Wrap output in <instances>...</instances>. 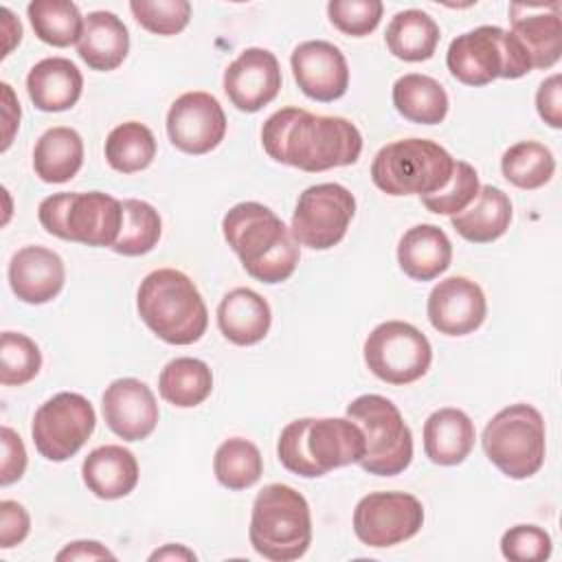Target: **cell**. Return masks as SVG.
<instances>
[{
  "instance_id": "obj_20",
  "label": "cell",
  "mask_w": 562,
  "mask_h": 562,
  "mask_svg": "<svg viewBox=\"0 0 562 562\" xmlns=\"http://www.w3.org/2000/svg\"><path fill=\"white\" fill-rule=\"evenodd\" d=\"M64 279L61 257L44 246H24L9 261V285L20 301L31 305L53 301L61 292Z\"/></svg>"
},
{
  "instance_id": "obj_45",
  "label": "cell",
  "mask_w": 562,
  "mask_h": 562,
  "mask_svg": "<svg viewBox=\"0 0 562 562\" xmlns=\"http://www.w3.org/2000/svg\"><path fill=\"white\" fill-rule=\"evenodd\" d=\"M560 75L544 79L536 92V110L540 119L551 127H562V99H560Z\"/></svg>"
},
{
  "instance_id": "obj_6",
  "label": "cell",
  "mask_w": 562,
  "mask_h": 562,
  "mask_svg": "<svg viewBox=\"0 0 562 562\" xmlns=\"http://www.w3.org/2000/svg\"><path fill=\"white\" fill-rule=\"evenodd\" d=\"M452 167L454 158L439 143L404 138L375 154L371 180L389 195H428L448 184Z\"/></svg>"
},
{
  "instance_id": "obj_49",
  "label": "cell",
  "mask_w": 562,
  "mask_h": 562,
  "mask_svg": "<svg viewBox=\"0 0 562 562\" xmlns=\"http://www.w3.org/2000/svg\"><path fill=\"white\" fill-rule=\"evenodd\" d=\"M0 13L4 15V33H7V37H9V44H7V48H4V55H9V50L13 48V44L20 42V37H22V26H20V20H15V15H13L7 7H4ZM4 55H2V57H4Z\"/></svg>"
},
{
  "instance_id": "obj_32",
  "label": "cell",
  "mask_w": 562,
  "mask_h": 562,
  "mask_svg": "<svg viewBox=\"0 0 562 562\" xmlns=\"http://www.w3.org/2000/svg\"><path fill=\"white\" fill-rule=\"evenodd\" d=\"M158 391L171 406L193 408L211 395L213 373L209 364L198 358H176L160 371Z\"/></svg>"
},
{
  "instance_id": "obj_37",
  "label": "cell",
  "mask_w": 562,
  "mask_h": 562,
  "mask_svg": "<svg viewBox=\"0 0 562 562\" xmlns=\"http://www.w3.org/2000/svg\"><path fill=\"white\" fill-rule=\"evenodd\" d=\"M121 204H123V224L116 241L112 244V250L125 257H138L154 250L162 233V222L158 211L149 202H143L136 198L123 200Z\"/></svg>"
},
{
  "instance_id": "obj_2",
  "label": "cell",
  "mask_w": 562,
  "mask_h": 562,
  "mask_svg": "<svg viewBox=\"0 0 562 562\" xmlns=\"http://www.w3.org/2000/svg\"><path fill=\"white\" fill-rule=\"evenodd\" d=\"M222 233L244 270L261 283H281L299 263V244L281 217L259 202H239L222 220Z\"/></svg>"
},
{
  "instance_id": "obj_18",
  "label": "cell",
  "mask_w": 562,
  "mask_h": 562,
  "mask_svg": "<svg viewBox=\"0 0 562 562\" xmlns=\"http://www.w3.org/2000/svg\"><path fill=\"white\" fill-rule=\"evenodd\" d=\"M294 81L314 101H336L349 88L347 59L338 46L325 40L299 44L290 57Z\"/></svg>"
},
{
  "instance_id": "obj_16",
  "label": "cell",
  "mask_w": 562,
  "mask_h": 562,
  "mask_svg": "<svg viewBox=\"0 0 562 562\" xmlns=\"http://www.w3.org/2000/svg\"><path fill=\"white\" fill-rule=\"evenodd\" d=\"M281 90V68L266 48H246L224 70V92L241 112H257Z\"/></svg>"
},
{
  "instance_id": "obj_44",
  "label": "cell",
  "mask_w": 562,
  "mask_h": 562,
  "mask_svg": "<svg viewBox=\"0 0 562 562\" xmlns=\"http://www.w3.org/2000/svg\"><path fill=\"white\" fill-rule=\"evenodd\" d=\"M26 470V450L15 430L9 426H2V470H0V483L11 485L22 479Z\"/></svg>"
},
{
  "instance_id": "obj_9",
  "label": "cell",
  "mask_w": 562,
  "mask_h": 562,
  "mask_svg": "<svg viewBox=\"0 0 562 562\" xmlns=\"http://www.w3.org/2000/svg\"><path fill=\"white\" fill-rule=\"evenodd\" d=\"M481 443L505 476L529 479L544 463V419L531 404H509L487 422Z\"/></svg>"
},
{
  "instance_id": "obj_26",
  "label": "cell",
  "mask_w": 562,
  "mask_h": 562,
  "mask_svg": "<svg viewBox=\"0 0 562 562\" xmlns=\"http://www.w3.org/2000/svg\"><path fill=\"white\" fill-rule=\"evenodd\" d=\"M130 50V33L112 11H92L83 18V31L77 42L79 57L92 70H114Z\"/></svg>"
},
{
  "instance_id": "obj_14",
  "label": "cell",
  "mask_w": 562,
  "mask_h": 562,
  "mask_svg": "<svg viewBox=\"0 0 562 562\" xmlns=\"http://www.w3.org/2000/svg\"><path fill=\"white\" fill-rule=\"evenodd\" d=\"M424 525L422 503L406 492H371L353 509L358 540L373 549L395 547L413 538Z\"/></svg>"
},
{
  "instance_id": "obj_31",
  "label": "cell",
  "mask_w": 562,
  "mask_h": 562,
  "mask_svg": "<svg viewBox=\"0 0 562 562\" xmlns=\"http://www.w3.org/2000/svg\"><path fill=\"white\" fill-rule=\"evenodd\" d=\"M439 37L437 22L419 9L395 13L384 33L389 50L404 61L430 59L437 50Z\"/></svg>"
},
{
  "instance_id": "obj_4",
  "label": "cell",
  "mask_w": 562,
  "mask_h": 562,
  "mask_svg": "<svg viewBox=\"0 0 562 562\" xmlns=\"http://www.w3.org/2000/svg\"><path fill=\"white\" fill-rule=\"evenodd\" d=\"M136 310L143 323L169 345H193L209 325V312L195 283L173 268L154 270L140 281Z\"/></svg>"
},
{
  "instance_id": "obj_11",
  "label": "cell",
  "mask_w": 562,
  "mask_h": 562,
  "mask_svg": "<svg viewBox=\"0 0 562 562\" xmlns=\"http://www.w3.org/2000/svg\"><path fill=\"white\" fill-rule=\"evenodd\" d=\"M364 362L382 382L402 386L426 375L432 362V347L415 325L386 321L367 336Z\"/></svg>"
},
{
  "instance_id": "obj_1",
  "label": "cell",
  "mask_w": 562,
  "mask_h": 562,
  "mask_svg": "<svg viewBox=\"0 0 562 562\" xmlns=\"http://www.w3.org/2000/svg\"><path fill=\"white\" fill-rule=\"evenodd\" d=\"M261 145L272 160L316 173L353 165L362 151V136L342 116L281 108L266 119Z\"/></svg>"
},
{
  "instance_id": "obj_34",
  "label": "cell",
  "mask_w": 562,
  "mask_h": 562,
  "mask_svg": "<svg viewBox=\"0 0 562 562\" xmlns=\"http://www.w3.org/2000/svg\"><path fill=\"white\" fill-rule=\"evenodd\" d=\"M156 156V138L151 130L138 121L116 125L105 138V160L114 171L136 173L151 165Z\"/></svg>"
},
{
  "instance_id": "obj_42",
  "label": "cell",
  "mask_w": 562,
  "mask_h": 562,
  "mask_svg": "<svg viewBox=\"0 0 562 562\" xmlns=\"http://www.w3.org/2000/svg\"><path fill=\"white\" fill-rule=\"evenodd\" d=\"M501 553L514 562H540L551 555V536L538 525L509 527L501 538Z\"/></svg>"
},
{
  "instance_id": "obj_38",
  "label": "cell",
  "mask_w": 562,
  "mask_h": 562,
  "mask_svg": "<svg viewBox=\"0 0 562 562\" xmlns=\"http://www.w3.org/2000/svg\"><path fill=\"white\" fill-rule=\"evenodd\" d=\"M42 367V351L24 334L2 331L0 336V382L4 386H22L31 382Z\"/></svg>"
},
{
  "instance_id": "obj_36",
  "label": "cell",
  "mask_w": 562,
  "mask_h": 562,
  "mask_svg": "<svg viewBox=\"0 0 562 562\" xmlns=\"http://www.w3.org/2000/svg\"><path fill=\"white\" fill-rule=\"evenodd\" d=\"M215 479L228 490H246L255 485L263 474V461L259 448L241 437L220 443L213 457Z\"/></svg>"
},
{
  "instance_id": "obj_17",
  "label": "cell",
  "mask_w": 562,
  "mask_h": 562,
  "mask_svg": "<svg viewBox=\"0 0 562 562\" xmlns=\"http://www.w3.org/2000/svg\"><path fill=\"white\" fill-rule=\"evenodd\" d=\"M428 321L446 336H465L479 329L487 314L485 294L468 277H448L428 294Z\"/></svg>"
},
{
  "instance_id": "obj_8",
  "label": "cell",
  "mask_w": 562,
  "mask_h": 562,
  "mask_svg": "<svg viewBox=\"0 0 562 562\" xmlns=\"http://www.w3.org/2000/svg\"><path fill=\"white\" fill-rule=\"evenodd\" d=\"M37 217L44 231L59 239L112 248L121 233L123 204L103 191H64L44 198Z\"/></svg>"
},
{
  "instance_id": "obj_10",
  "label": "cell",
  "mask_w": 562,
  "mask_h": 562,
  "mask_svg": "<svg viewBox=\"0 0 562 562\" xmlns=\"http://www.w3.org/2000/svg\"><path fill=\"white\" fill-rule=\"evenodd\" d=\"M347 417L362 428L367 452L360 465L369 474L395 476L413 461V435L400 408L384 395L367 393L347 404Z\"/></svg>"
},
{
  "instance_id": "obj_21",
  "label": "cell",
  "mask_w": 562,
  "mask_h": 562,
  "mask_svg": "<svg viewBox=\"0 0 562 562\" xmlns=\"http://www.w3.org/2000/svg\"><path fill=\"white\" fill-rule=\"evenodd\" d=\"M512 33L529 55L531 68H551L562 53L560 4H512Z\"/></svg>"
},
{
  "instance_id": "obj_33",
  "label": "cell",
  "mask_w": 562,
  "mask_h": 562,
  "mask_svg": "<svg viewBox=\"0 0 562 562\" xmlns=\"http://www.w3.org/2000/svg\"><path fill=\"white\" fill-rule=\"evenodd\" d=\"M35 35L50 46L66 48L79 42L83 31V18L79 7L68 0H33L26 7Z\"/></svg>"
},
{
  "instance_id": "obj_41",
  "label": "cell",
  "mask_w": 562,
  "mask_h": 562,
  "mask_svg": "<svg viewBox=\"0 0 562 562\" xmlns=\"http://www.w3.org/2000/svg\"><path fill=\"white\" fill-rule=\"evenodd\" d=\"M384 4L380 0H331L327 4L329 22L345 35L364 37L382 18Z\"/></svg>"
},
{
  "instance_id": "obj_30",
  "label": "cell",
  "mask_w": 562,
  "mask_h": 562,
  "mask_svg": "<svg viewBox=\"0 0 562 562\" xmlns=\"http://www.w3.org/2000/svg\"><path fill=\"white\" fill-rule=\"evenodd\" d=\"M393 105L413 123L437 125L448 114V94L437 79L408 72L393 83Z\"/></svg>"
},
{
  "instance_id": "obj_3",
  "label": "cell",
  "mask_w": 562,
  "mask_h": 562,
  "mask_svg": "<svg viewBox=\"0 0 562 562\" xmlns=\"http://www.w3.org/2000/svg\"><path fill=\"white\" fill-rule=\"evenodd\" d=\"M367 452L362 428L349 417H303L290 422L277 443L279 461L292 474L316 479L334 468L360 463Z\"/></svg>"
},
{
  "instance_id": "obj_22",
  "label": "cell",
  "mask_w": 562,
  "mask_h": 562,
  "mask_svg": "<svg viewBox=\"0 0 562 562\" xmlns=\"http://www.w3.org/2000/svg\"><path fill=\"white\" fill-rule=\"evenodd\" d=\"M83 90L81 70L66 57H46L37 61L26 77V92L42 112L70 110Z\"/></svg>"
},
{
  "instance_id": "obj_27",
  "label": "cell",
  "mask_w": 562,
  "mask_h": 562,
  "mask_svg": "<svg viewBox=\"0 0 562 562\" xmlns=\"http://www.w3.org/2000/svg\"><path fill=\"white\" fill-rule=\"evenodd\" d=\"M474 439V422L459 408H439L424 422V452L437 465L463 463Z\"/></svg>"
},
{
  "instance_id": "obj_39",
  "label": "cell",
  "mask_w": 562,
  "mask_h": 562,
  "mask_svg": "<svg viewBox=\"0 0 562 562\" xmlns=\"http://www.w3.org/2000/svg\"><path fill=\"white\" fill-rule=\"evenodd\" d=\"M481 184L476 169L465 160H454L448 184L435 193L422 195V204L437 215H457L476 198Z\"/></svg>"
},
{
  "instance_id": "obj_48",
  "label": "cell",
  "mask_w": 562,
  "mask_h": 562,
  "mask_svg": "<svg viewBox=\"0 0 562 562\" xmlns=\"http://www.w3.org/2000/svg\"><path fill=\"white\" fill-rule=\"evenodd\" d=\"M149 560H195V553L182 544H167L149 555Z\"/></svg>"
},
{
  "instance_id": "obj_15",
  "label": "cell",
  "mask_w": 562,
  "mask_h": 562,
  "mask_svg": "<svg viewBox=\"0 0 562 562\" xmlns=\"http://www.w3.org/2000/svg\"><path fill=\"white\" fill-rule=\"evenodd\" d=\"M167 134L184 154H209L224 140L226 114L213 94L184 92L167 112Z\"/></svg>"
},
{
  "instance_id": "obj_40",
  "label": "cell",
  "mask_w": 562,
  "mask_h": 562,
  "mask_svg": "<svg viewBox=\"0 0 562 562\" xmlns=\"http://www.w3.org/2000/svg\"><path fill=\"white\" fill-rule=\"evenodd\" d=\"M134 20L149 33L176 35L191 18V4L187 0H132Z\"/></svg>"
},
{
  "instance_id": "obj_29",
  "label": "cell",
  "mask_w": 562,
  "mask_h": 562,
  "mask_svg": "<svg viewBox=\"0 0 562 562\" xmlns=\"http://www.w3.org/2000/svg\"><path fill=\"white\" fill-rule=\"evenodd\" d=\"M83 165V140L72 127L46 130L33 149L35 176L44 182L59 184L77 176Z\"/></svg>"
},
{
  "instance_id": "obj_47",
  "label": "cell",
  "mask_w": 562,
  "mask_h": 562,
  "mask_svg": "<svg viewBox=\"0 0 562 562\" xmlns=\"http://www.w3.org/2000/svg\"><path fill=\"white\" fill-rule=\"evenodd\" d=\"M2 88V103H4V143H2V149H7L11 145V138H13V132L15 127L20 125V103L15 101L13 97V90L9 83H0Z\"/></svg>"
},
{
  "instance_id": "obj_19",
  "label": "cell",
  "mask_w": 562,
  "mask_h": 562,
  "mask_svg": "<svg viewBox=\"0 0 562 562\" xmlns=\"http://www.w3.org/2000/svg\"><path fill=\"white\" fill-rule=\"evenodd\" d=\"M101 411L108 428L123 441L149 437L160 417L151 389L136 378L114 380L101 397Z\"/></svg>"
},
{
  "instance_id": "obj_13",
  "label": "cell",
  "mask_w": 562,
  "mask_h": 562,
  "mask_svg": "<svg viewBox=\"0 0 562 562\" xmlns=\"http://www.w3.org/2000/svg\"><path fill=\"white\" fill-rule=\"evenodd\" d=\"M97 426L92 404L70 391L46 400L33 417L31 435L37 452L48 461H66L79 452Z\"/></svg>"
},
{
  "instance_id": "obj_5",
  "label": "cell",
  "mask_w": 562,
  "mask_h": 562,
  "mask_svg": "<svg viewBox=\"0 0 562 562\" xmlns=\"http://www.w3.org/2000/svg\"><path fill=\"white\" fill-rule=\"evenodd\" d=\"M248 536L252 549L272 562L301 558L312 542V516L305 496L283 483L266 485L255 496Z\"/></svg>"
},
{
  "instance_id": "obj_24",
  "label": "cell",
  "mask_w": 562,
  "mask_h": 562,
  "mask_svg": "<svg viewBox=\"0 0 562 562\" xmlns=\"http://www.w3.org/2000/svg\"><path fill=\"white\" fill-rule=\"evenodd\" d=\"M452 244L435 224H417L408 228L397 244V263L402 272L415 281H432L448 270Z\"/></svg>"
},
{
  "instance_id": "obj_35",
  "label": "cell",
  "mask_w": 562,
  "mask_h": 562,
  "mask_svg": "<svg viewBox=\"0 0 562 562\" xmlns=\"http://www.w3.org/2000/svg\"><path fill=\"white\" fill-rule=\"evenodd\" d=\"M501 171L505 180L518 189H540L551 180L555 160L551 149L542 143L520 140L503 154Z\"/></svg>"
},
{
  "instance_id": "obj_23",
  "label": "cell",
  "mask_w": 562,
  "mask_h": 562,
  "mask_svg": "<svg viewBox=\"0 0 562 562\" xmlns=\"http://www.w3.org/2000/svg\"><path fill=\"white\" fill-rule=\"evenodd\" d=\"M272 323L268 301L250 288H235L217 305V325L226 340L239 347L266 338Z\"/></svg>"
},
{
  "instance_id": "obj_43",
  "label": "cell",
  "mask_w": 562,
  "mask_h": 562,
  "mask_svg": "<svg viewBox=\"0 0 562 562\" xmlns=\"http://www.w3.org/2000/svg\"><path fill=\"white\" fill-rule=\"evenodd\" d=\"M31 529V518L22 503L2 501L0 503V547L11 549L20 544Z\"/></svg>"
},
{
  "instance_id": "obj_25",
  "label": "cell",
  "mask_w": 562,
  "mask_h": 562,
  "mask_svg": "<svg viewBox=\"0 0 562 562\" xmlns=\"http://www.w3.org/2000/svg\"><path fill=\"white\" fill-rule=\"evenodd\" d=\"M81 476L94 496L123 498L138 483V461L123 446H99L83 459Z\"/></svg>"
},
{
  "instance_id": "obj_7",
  "label": "cell",
  "mask_w": 562,
  "mask_h": 562,
  "mask_svg": "<svg viewBox=\"0 0 562 562\" xmlns=\"http://www.w3.org/2000/svg\"><path fill=\"white\" fill-rule=\"evenodd\" d=\"M448 70L465 86H485L494 79H518L531 70V61L514 33L501 26H476L457 35L446 53Z\"/></svg>"
},
{
  "instance_id": "obj_12",
  "label": "cell",
  "mask_w": 562,
  "mask_h": 562,
  "mask_svg": "<svg viewBox=\"0 0 562 562\" xmlns=\"http://www.w3.org/2000/svg\"><path fill=\"white\" fill-rule=\"evenodd\" d=\"M353 213L356 198L347 187L338 182L312 184L296 200L290 233L301 246L327 250L345 237Z\"/></svg>"
},
{
  "instance_id": "obj_28",
  "label": "cell",
  "mask_w": 562,
  "mask_h": 562,
  "mask_svg": "<svg viewBox=\"0 0 562 562\" xmlns=\"http://www.w3.org/2000/svg\"><path fill=\"white\" fill-rule=\"evenodd\" d=\"M512 222V202L498 187L483 184L476 198L461 213L450 217L452 228L472 244L498 239Z\"/></svg>"
},
{
  "instance_id": "obj_46",
  "label": "cell",
  "mask_w": 562,
  "mask_h": 562,
  "mask_svg": "<svg viewBox=\"0 0 562 562\" xmlns=\"http://www.w3.org/2000/svg\"><path fill=\"white\" fill-rule=\"evenodd\" d=\"M105 558L114 560V553L97 540H77L66 544L57 553V560H105Z\"/></svg>"
}]
</instances>
